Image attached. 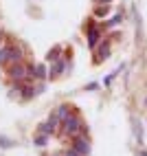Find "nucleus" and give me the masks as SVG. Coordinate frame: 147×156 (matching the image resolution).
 Returning <instances> with one entry per match:
<instances>
[{
	"label": "nucleus",
	"mask_w": 147,
	"mask_h": 156,
	"mask_svg": "<svg viewBox=\"0 0 147 156\" xmlns=\"http://www.w3.org/2000/svg\"><path fill=\"white\" fill-rule=\"evenodd\" d=\"M9 77H11L13 81H22V79L31 77V68L24 66V64H13L11 68H9Z\"/></svg>",
	"instance_id": "nucleus-1"
},
{
	"label": "nucleus",
	"mask_w": 147,
	"mask_h": 156,
	"mask_svg": "<svg viewBox=\"0 0 147 156\" xmlns=\"http://www.w3.org/2000/svg\"><path fill=\"white\" fill-rule=\"evenodd\" d=\"M79 130H81V119L75 117V114H68L64 119V132L66 134H77Z\"/></svg>",
	"instance_id": "nucleus-2"
},
{
	"label": "nucleus",
	"mask_w": 147,
	"mask_h": 156,
	"mask_svg": "<svg viewBox=\"0 0 147 156\" xmlns=\"http://www.w3.org/2000/svg\"><path fill=\"white\" fill-rule=\"evenodd\" d=\"M72 150H75L79 156H86V154L90 152V143H88V139H86V136H77L75 143H72Z\"/></svg>",
	"instance_id": "nucleus-3"
},
{
	"label": "nucleus",
	"mask_w": 147,
	"mask_h": 156,
	"mask_svg": "<svg viewBox=\"0 0 147 156\" xmlns=\"http://www.w3.org/2000/svg\"><path fill=\"white\" fill-rule=\"evenodd\" d=\"M22 48H18V46H13V48H9V55H7V64H20V59H22Z\"/></svg>",
	"instance_id": "nucleus-4"
},
{
	"label": "nucleus",
	"mask_w": 147,
	"mask_h": 156,
	"mask_svg": "<svg viewBox=\"0 0 147 156\" xmlns=\"http://www.w3.org/2000/svg\"><path fill=\"white\" fill-rule=\"evenodd\" d=\"M99 37H101V31H99L97 27H90V29H88V46L94 48V46L99 44Z\"/></svg>",
	"instance_id": "nucleus-5"
},
{
	"label": "nucleus",
	"mask_w": 147,
	"mask_h": 156,
	"mask_svg": "<svg viewBox=\"0 0 147 156\" xmlns=\"http://www.w3.org/2000/svg\"><path fill=\"white\" fill-rule=\"evenodd\" d=\"M66 117H68V108H66V106H61V108H57V110L53 112V117H51V119L59 123V121H64Z\"/></svg>",
	"instance_id": "nucleus-6"
},
{
	"label": "nucleus",
	"mask_w": 147,
	"mask_h": 156,
	"mask_svg": "<svg viewBox=\"0 0 147 156\" xmlns=\"http://www.w3.org/2000/svg\"><path fill=\"white\" fill-rule=\"evenodd\" d=\"M31 75H33V77H42V79H44V77H46V66H44V64H37V66H33Z\"/></svg>",
	"instance_id": "nucleus-7"
},
{
	"label": "nucleus",
	"mask_w": 147,
	"mask_h": 156,
	"mask_svg": "<svg viewBox=\"0 0 147 156\" xmlns=\"http://www.w3.org/2000/svg\"><path fill=\"white\" fill-rule=\"evenodd\" d=\"M55 126H57V121L51 119V121H46V123H44V126H40V132H42V134H51V132L55 130Z\"/></svg>",
	"instance_id": "nucleus-8"
},
{
	"label": "nucleus",
	"mask_w": 147,
	"mask_h": 156,
	"mask_svg": "<svg viewBox=\"0 0 147 156\" xmlns=\"http://www.w3.org/2000/svg\"><path fill=\"white\" fill-rule=\"evenodd\" d=\"M108 53H110V44H108V42H103V44H101V48H99V55H97V62H103V59L108 57Z\"/></svg>",
	"instance_id": "nucleus-9"
},
{
	"label": "nucleus",
	"mask_w": 147,
	"mask_h": 156,
	"mask_svg": "<svg viewBox=\"0 0 147 156\" xmlns=\"http://www.w3.org/2000/svg\"><path fill=\"white\" fill-rule=\"evenodd\" d=\"M64 66H66V62H55V66H53V70H51V75L53 77H57V75H61V73H64Z\"/></svg>",
	"instance_id": "nucleus-10"
},
{
	"label": "nucleus",
	"mask_w": 147,
	"mask_h": 156,
	"mask_svg": "<svg viewBox=\"0 0 147 156\" xmlns=\"http://www.w3.org/2000/svg\"><path fill=\"white\" fill-rule=\"evenodd\" d=\"M134 132H136V139L143 141V130H141V121L138 119H134Z\"/></svg>",
	"instance_id": "nucleus-11"
},
{
	"label": "nucleus",
	"mask_w": 147,
	"mask_h": 156,
	"mask_svg": "<svg viewBox=\"0 0 147 156\" xmlns=\"http://www.w3.org/2000/svg\"><path fill=\"white\" fill-rule=\"evenodd\" d=\"M7 55H9V46H2V48H0V64L7 62Z\"/></svg>",
	"instance_id": "nucleus-12"
},
{
	"label": "nucleus",
	"mask_w": 147,
	"mask_h": 156,
	"mask_svg": "<svg viewBox=\"0 0 147 156\" xmlns=\"http://www.w3.org/2000/svg\"><path fill=\"white\" fill-rule=\"evenodd\" d=\"M35 145H46V134H37V136H35Z\"/></svg>",
	"instance_id": "nucleus-13"
},
{
	"label": "nucleus",
	"mask_w": 147,
	"mask_h": 156,
	"mask_svg": "<svg viewBox=\"0 0 147 156\" xmlns=\"http://www.w3.org/2000/svg\"><path fill=\"white\" fill-rule=\"evenodd\" d=\"M66 156H79V154H77V152H75V150H70V152H68V154H66Z\"/></svg>",
	"instance_id": "nucleus-14"
},
{
	"label": "nucleus",
	"mask_w": 147,
	"mask_h": 156,
	"mask_svg": "<svg viewBox=\"0 0 147 156\" xmlns=\"http://www.w3.org/2000/svg\"><path fill=\"white\" fill-rule=\"evenodd\" d=\"M99 2H103V5H108V2H112V0H99Z\"/></svg>",
	"instance_id": "nucleus-15"
}]
</instances>
